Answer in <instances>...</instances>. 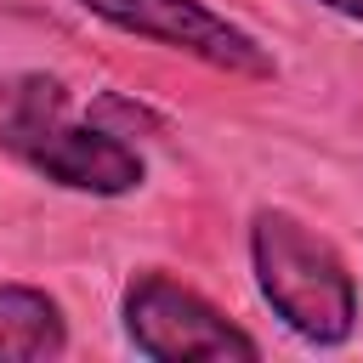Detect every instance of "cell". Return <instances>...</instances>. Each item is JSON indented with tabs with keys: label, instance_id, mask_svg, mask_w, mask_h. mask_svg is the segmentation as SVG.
I'll return each mask as SVG.
<instances>
[{
	"label": "cell",
	"instance_id": "obj_1",
	"mask_svg": "<svg viewBox=\"0 0 363 363\" xmlns=\"http://www.w3.org/2000/svg\"><path fill=\"white\" fill-rule=\"evenodd\" d=\"M244 244H250L255 295L301 346L335 352L357 335V318H363L357 278L312 221H301L284 204H261L250 216Z\"/></svg>",
	"mask_w": 363,
	"mask_h": 363
},
{
	"label": "cell",
	"instance_id": "obj_2",
	"mask_svg": "<svg viewBox=\"0 0 363 363\" xmlns=\"http://www.w3.org/2000/svg\"><path fill=\"white\" fill-rule=\"evenodd\" d=\"M0 147L79 199H130L147 182V159L130 136L102 130L96 119H68V85L51 74H23L6 85Z\"/></svg>",
	"mask_w": 363,
	"mask_h": 363
},
{
	"label": "cell",
	"instance_id": "obj_3",
	"mask_svg": "<svg viewBox=\"0 0 363 363\" xmlns=\"http://www.w3.org/2000/svg\"><path fill=\"white\" fill-rule=\"evenodd\" d=\"M119 329H125V346L147 363H193V357L255 363L261 357V340L244 323H233L210 295H199L164 267H142L125 278Z\"/></svg>",
	"mask_w": 363,
	"mask_h": 363
},
{
	"label": "cell",
	"instance_id": "obj_4",
	"mask_svg": "<svg viewBox=\"0 0 363 363\" xmlns=\"http://www.w3.org/2000/svg\"><path fill=\"white\" fill-rule=\"evenodd\" d=\"M79 11L96 17L102 28H119L142 45L204 62L227 79H255V85L278 79L272 45H261V34H250L244 23L216 11L210 0H79Z\"/></svg>",
	"mask_w": 363,
	"mask_h": 363
},
{
	"label": "cell",
	"instance_id": "obj_5",
	"mask_svg": "<svg viewBox=\"0 0 363 363\" xmlns=\"http://www.w3.org/2000/svg\"><path fill=\"white\" fill-rule=\"evenodd\" d=\"M68 352V312L40 284L0 278V363H51Z\"/></svg>",
	"mask_w": 363,
	"mask_h": 363
},
{
	"label": "cell",
	"instance_id": "obj_6",
	"mask_svg": "<svg viewBox=\"0 0 363 363\" xmlns=\"http://www.w3.org/2000/svg\"><path fill=\"white\" fill-rule=\"evenodd\" d=\"M91 119H96L102 130H113V136H130V130H142V125H147V130L159 125V113H147L142 102H125L119 91H102V96L91 102Z\"/></svg>",
	"mask_w": 363,
	"mask_h": 363
},
{
	"label": "cell",
	"instance_id": "obj_7",
	"mask_svg": "<svg viewBox=\"0 0 363 363\" xmlns=\"http://www.w3.org/2000/svg\"><path fill=\"white\" fill-rule=\"evenodd\" d=\"M323 11H335V17H346V23H363V0H318Z\"/></svg>",
	"mask_w": 363,
	"mask_h": 363
}]
</instances>
